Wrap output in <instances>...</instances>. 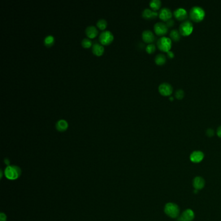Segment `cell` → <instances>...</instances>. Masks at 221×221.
Returning a JSON list of instances; mask_svg holds the SVG:
<instances>
[{
    "instance_id": "cb8c5ba5",
    "label": "cell",
    "mask_w": 221,
    "mask_h": 221,
    "mask_svg": "<svg viewBox=\"0 0 221 221\" xmlns=\"http://www.w3.org/2000/svg\"><path fill=\"white\" fill-rule=\"evenodd\" d=\"M91 45H92V42L90 40V39H89V38H85L82 40V46L84 47H86V48L90 47L91 46Z\"/></svg>"
},
{
    "instance_id": "8992f818",
    "label": "cell",
    "mask_w": 221,
    "mask_h": 221,
    "mask_svg": "<svg viewBox=\"0 0 221 221\" xmlns=\"http://www.w3.org/2000/svg\"><path fill=\"white\" fill-rule=\"evenodd\" d=\"M113 34L109 30H104V31H103L99 35V41L101 43L104 44V45H107V44L110 43L113 40Z\"/></svg>"
},
{
    "instance_id": "603a6c76",
    "label": "cell",
    "mask_w": 221,
    "mask_h": 221,
    "mask_svg": "<svg viewBox=\"0 0 221 221\" xmlns=\"http://www.w3.org/2000/svg\"><path fill=\"white\" fill-rule=\"evenodd\" d=\"M107 22L104 19H100L97 22V25L101 29H104L107 27Z\"/></svg>"
},
{
    "instance_id": "9c48e42d",
    "label": "cell",
    "mask_w": 221,
    "mask_h": 221,
    "mask_svg": "<svg viewBox=\"0 0 221 221\" xmlns=\"http://www.w3.org/2000/svg\"><path fill=\"white\" fill-rule=\"evenodd\" d=\"M204 158V154L200 151H193L189 156L190 160L193 163H198L201 162Z\"/></svg>"
},
{
    "instance_id": "5b68a950",
    "label": "cell",
    "mask_w": 221,
    "mask_h": 221,
    "mask_svg": "<svg viewBox=\"0 0 221 221\" xmlns=\"http://www.w3.org/2000/svg\"><path fill=\"white\" fill-rule=\"evenodd\" d=\"M193 25L190 21H185L180 24L179 27V32L184 37H187L193 33Z\"/></svg>"
},
{
    "instance_id": "5bb4252c",
    "label": "cell",
    "mask_w": 221,
    "mask_h": 221,
    "mask_svg": "<svg viewBox=\"0 0 221 221\" xmlns=\"http://www.w3.org/2000/svg\"><path fill=\"white\" fill-rule=\"evenodd\" d=\"M205 180L201 176H197L193 181V185L195 190H200L205 186Z\"/></svg>"
},
{
    "instance_id": "4fadbf2b",
    "label": "cell",
    "mask_w": 221,
    "mask_h": 221,
    "mask_svg": "<svg viewBox=\"0 0 221 221\" xmlns=\"http://www.w3.org/2000/svg\"><path fill=\"white\" fill-rule=\"evenodd\" d=\"M142 38L145 42L150 44L154 41L155 37H154V34L151 30H145L142 33Z\"/></svg>"
},
{
    "instance_id": "8fae6325",
    "label": "cell",
    "mask_w": 221,
    "mask_h": 221,
    "mask_svg": "<svg viewBox=\"0 0 221 221\" xmlns=\"http://www.w3.org/2000/svg\"><path fill=\"white\" fill-rule=\"evenodd\" d=\"M174 16L179 21H184L188 17L187 11L183 8H178L174 12Z\"/></svg>"
},
{
    "instance_id": "4316f807",
    "label": "cell",
    "mask_w": 221,
    "mask_h": 221,
    "mask_svg": "<svg viewBox=\"0 0 221 221\" xmlns=\"http://www.w3.org/2000/svg\"><path fill=\"white\" fill-rule=\"evenodd\" d=\"M214 134H215V132L212 129H208L206 130V135L208 137H210V138L212 136H213Z\"/></svg>"
},
{
    "instance_id": "1f68e13d",
    "label": "cell",
    "mask_w": 221,
    "mask_h": 221,
    "mask_svg": "<svg viewBox=\"0 0 221 221\" xmlns=\"http://www.w3.org/2000/svg\"><path fill=\"white\" fill-rule=\"evenodd\" d=\"M5 163H6L7 165H8V166H9V163H10V162H9V160H8L7 158H6L5 160Z\"/></svg>"
},
{
    "instance_id": "ba28073f",
    "label": "cell",
    "mask_w": 221,
    "mask_h": 221,
    "mask_svg": "<svg viewBox=\"0 0 221 221\" xmlns=\"http://www.w3.org/2000/svg\"><path fill=\"white\" fill-rule=\"evenodd\" d=\"M154 30L158 36H164L168 31V27L163 22H158L154 26Z\"/></svg>"
},
{
    "instance_id": "277c9868",
    "label": "cell",
    "mask_w": 221,
    "mask_h": 221,
    "mask_svg": "<svg viewBox=\"0 0 221 221\" xmlns=\"http://www.w3.org/2000/svg\"><path fill=\"white\" fill-rule=\"evenodd\" d=\"M157 46L159 50L163 52L170 51L172 46V40L165 37H162L158 39L157 42Z\"/></svg>"
},
{
    "instance_id": "30bf717a",
    "label": "cell",
    "mask_w": 221,
    "mask_h": 221,
    "mask_svg": "<svg viewBox=\"0 0 221 221\" xmlns=\"http://www.w3.org/2000/svg\"><path fill=\"white\" fill-rule=\"evenodd\" d=\"M194 218V213L191 209L185 210L179 217L180 221H192Z\"/></svg>"
},
{
    "instance_id": "ffe728a7",
    "label": "cell",
    "mask_w": 221,
    "mask_h": 221,
    "mask_svg": "<svg viewBox=\"0 0 221 221\" xmlns=\"http://www.w3.org/2000/svg\"><path fill=\"white\" fill-rule=\"evenodd\" d=\"M161 4L162 3L160 0H152V1L150 2V7H151L152 11H157L160 9Z\"/></svg>"
},
{
    "instance_id": "4dcf8cb0",
    "label": "cell",
    "mask_w": 221,
    "mask_h": 221,
    "mask_svg": "<svg viewBox=\"0 0 221 221\" xmlns=\"http://www.w3.org/2000/svg\"><path fill=\"white\" fill-rule=\"evenodd\" d=\"M216 134H217L219 138H221V126H220L217 129V130H216Z\"/></svg>"
},
{
    "instance_id": "f1b7e54d",
    "label": "cell",
    "mask_w": 221,
    "mask_h": 221,
    "mask_svg": "<svg viewBox=\"0 0 221 221\" xmlns=\"http://www.w3.org/2000/svg\"><path fill=\"white\" fill-rule=\"evenodd\" d=\"M167 56L169 57V59H173L175 57V54H174V53L173 51H170L169 52H167Z\"/></svg>"
},
{
    "instance_id": "d6986e66",
    "label": "cell",
    "mask_w": 221,
    "mask_h": 221,
    "mask_svg": "<svg viewBox=\"0 0 221 221\" xmlns=\"http://www.w3.org/2000/svg\"><path fill=\"white\" fill-rule=\"evenodd\" d=\"M181 38V34L179 30L174 29L170 33V39L174 42H178Z\"/></svg>"
},
{
    "instance_id": "3957f363",
    "label": "cell",
    "mask_w": 221,
    "mask_h": 221,
    "mask_svg": "<svg viewBox=\"0 0 221 221\" xmlns=\"http://www.w3.org/2000/svg\"><path fill=\"white\" fill-rule=\"evenodd\" d=\"M165 214L171 218H177L180 215V207L177 204L173 202L167 203L164 207Z\"/></svg>"
},
{
    "instance_id": "2e32d148",
    "label": "cell",
    "mask_w": 221,
    "mask_h": 221,
    "mask_svg": "<svg viewBox=\"0 0 221 221\" xmlns=\"http://www.w3.org/2000/svg\"><path fill=\"white\" fill-rule=\"evenodd\" d=\"M85 31H86V34L87 36L91 38H95L97 35V34H98L97 29H96L95 27H94V26H93V25H90V26H88V27H87Z\"/></svg>"
},
{
    "instance_id": "6da1fadb",
    "label": "cell",
    "mask_w": 221,
    "mask_h": 221,
    "mask_svg": "<svg viewBox=\"0 0 221 221\" xmlns=\"http://www.w3.org/2000/svg\"><path fill=\"white\" fill-rule=\"evenodd\" d=\"M206 12L200 7H193L189 12V16L191 20L194 22H200L204 20Z\"/></svg>"
},
{
    "instance_id": "7402d4cb",
    "label": "cell",
    "mask_w": 221,
    "mask_h": 221,
    "mask_svg": "<svg viewBox=\"0 0 221 221\" xmlns=\"http://www.w3.org/2000/svg\"><path fill=\"white\" fill-rule=\"evenodd\" d=\"M54 37L52 36V35H47L44 38V44L47 47H50L51 46H52L53 44L54 43Z\"/></svg>"
},
{
    "instance_id": "f546056e",
    "label": "cell",
    "mask_w": 221,
    "mask_h": 221,
    "mask_svg": "<svg viewBox=\"0 0 221 221\" xmlns=\"http://www.w3.org/2000/svg\"><path fill=\"white\" fill-rule=\"evenodd\" d=\"M6 220H7L6 215L2 213L1 215H0V221H6Z\"/></svg>"
},
{
    "instance_id": "9a60e30c",
    "label": "cell",
    "mask_w": 221,
    "mask_h": 221,
    "mask_svg": "<svg viewBox=\"0 0 221 221\" xmlns=\"http://www.w3.org/2000/svg\"><path fill=\"white\" fill-rule=\"evenodd\" d=\"M142 16L144 18L150 20L156 18L158 16H159V14L156 11H154L151 9H149V8H145L142 12Z\"/></svg>"
},
{
    "instance_id": "d4e9b609",
    "label": "cell",
    "mask_w": 221,
    "mask_h": 221,
    "mask_svg": "<svg viewBox=\"0 0 221 221\" xmlns=\"http://www.w3.org/2000/svg\"><path fill=\"white\" fill-rule=\"evenodd\" d=\"M155 50H156V46L153 43H150L146 47V51L149 54L153 53L155 51Z\"/></svg>"
},
{
    "instance_id": "e0dca14e",
    "label": "cell",
    "mask_w": 221,
    "mask_h": 221,
    "mask_svg": "<svg viewBox=\"0 0 221 221\" xmlns=\"http://www.w3.org/2000/svg\"><path fill=\"white\" fill-rule=\"evenodd\" d=\"M92 51L95 55L99 56L103 54L104 51V47L101 44L99 43H95L92 46Z\"/></svg>"
},
{
    "instance_id": "52a82bcc",
    "label": "cell",
    "mask_w": 221,
    "mask_h": 221,
    "mask_svg": "<svg viewBox=\"0 0 221 221\" xmlns=\"http://www.w3.org/2000/svg\"><path fill=\"white\" fill-rule=\"evenodd\" d=\"M158 90L160 94L163 96H169L173 94V87L169 83L163 82L158 87Z\"/></svg>"
},
{
    "instance_id": "7a4b0ae2",
    "label": "cell",
    "mask_w": 221,
    "mask_h": 221,
    "mask_svg": "<svg viewBox=\"0 0 221 221\" xmlns=\"http://www.w3.org/2000/svg\"><path fill=\"white\" fill-rule=\"evenodd\" d=\"M21 174L20 167L15 165L7 166L5 170V176L8 180H16L18 178Z\"/></svg>"
},
{
    "instance_id": "484cf974",
    "label": "cell",
    "mask_w": 221,
    "mask_h": 221,
    "mask_svg": "<svg viewBox=\"0 0 221 221\" xmlns=\"http://www.w3.org/2000/svg\"><path fill=\"white\" fill-rule=\"evenodd\" d=\"M184 95H185V93L182 90H178L175 93L176 98L178 100L182 99L184 98Z\"/></svg>"
},
{
    "instance_id": "d6a6232c",
    "label": "cell",
    "mask_w": 221,
    "mask_h": 221,
    "mask_svg": "<svg viewBox=\"0 0 221 221\" xmlns=\"http://www.w3.org/2000/svg\"><path fill=\"white\" fill-rule=\"evenodd\" d=\"M173 97H170V100H171V101H173Z\"/></svg>"
},
{
    "instance_id": "ac0fdd59",
    "label": "cell",
    "mask_w": 221,
    "mask_h": 221,
    "mask_svg": "<svg viewBox=\"0 0 221 221\" xmlns=\"http://www.w3.org/2000/svg\"><path fill=\"white\" fill-rule=\"evenodd\" d=\"M68 127V122L64 119H59L56 123V129L59 131H64L66 130Z\"/></svg>"
},
{
    "instance_id": "7c38bea8",
    "label": "cell",
    "mask_w": 221,
    "mask_h": 221,
    "mask_svg": "<svg viewBox=\"0 0 221 221\" xmlns=\"http://www.w3.org/2000/svg\"><path fill=\"white\" fill-rule=\"evenodd\" d=\"M173 14L169 8H163L159 12V18L163 21H167L171 19Z\"/></svg>"
},
{
    "instance_id": "44dd1931",
    "label": "cell",
    "mask_w": 221,
    "mask_h": 221,
    "mask_svg": "<svg viewBox=\"0 0 221 221\" xmlns=\"http://www.w3.org/2000/svg\"><path fill=\"white\" fill-rule=\"evenodd\" d=\"M155 62L158 66H162L166 62V57L164 55L159 54L156 55L155 58Z\"/></svg>"
},
{
    "instance_id": "83f0119b",
    "label": "cell",
    "mask_w": 221,
    "mask_h": 221,
    "mask_svg": "<svg viewBox=\"0 0 221 221\" xmlns=\"http://www.w3.org/2000/svg\"><path fill=\"white\" fill-rule=\"evenodd\" d=\"M165 24L167 26V27H172L175 25V21H174V20L171 19L169 20H168L167 21H166Z\"/></svg>"
}]
</instances>
